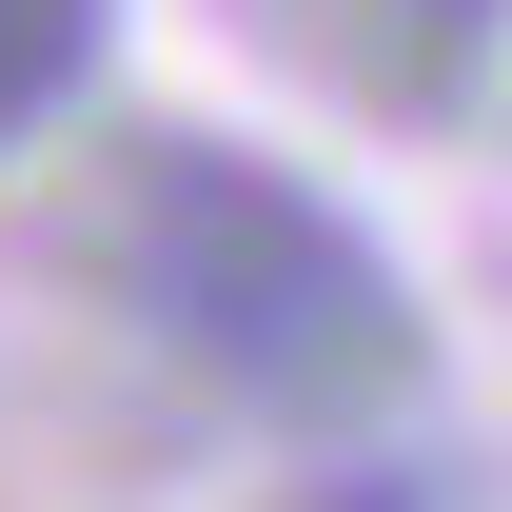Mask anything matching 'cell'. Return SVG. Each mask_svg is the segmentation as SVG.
Wrapping results in <instances>:
<instances>
[{
  "mask_svg": "<svg viewBox=\"0 0 512 512\" xmlns=\"http://www.w3.org/2000/svg\"><path fill=\"white\" fill-rule=\"evenodd\" d=\"M99 276L138 296V335L217 375L237 414H296V434H355L414 394L434 316L355 217H335L296 158H237V138H138L99 178Z\"/></svg>",
  "mask_w": 512,
  "mask_h": 512,
  "instance_id": "obj_1",
  "label": "cell"
},
{
  "mask_svg": "<svg viewBox=\"0 0 512 512\" xmlns=\"http://www.w3.org/2000/svg\"><path fill=\"white\" fill-rule=\"evenodd\" d=\"M512 0H375V99H414V119H453L473 79H493Z\"/></svg>",
  "mask_w": 512,
  "mask_h": 512,
  "instance_id": "obj_2",
  "label": "cell"
},
{
  "mask_svg": "<svg viewBox=\"0 0 512 512\" xmlns=\"http://www.w3.org/2000/svg\"><path fill=\"white\" fill-rule=\"evenodd\" d=\"M99 79V0H0V158Z\"/></svg>",
  "mask_w": 512,
  "mask_h": 512,
  "instance_id": "obj_3",
  "label": "cell"
},
{
  "mask_svg": "<svg viewBox=\"0 0 512 512\" xmlns=\"http://www.w3.org/2000/svg\"><path fill=\"white\" fill-rule=\"evenodd\" d=\"M296 512H453V473H434V453H355V473H316Z\"/></svg>",
  "mask_w": 512,
  "mask_h": 512,
  "instance_id": "obj_4",
  "label": "cell"
}]
</instances>
